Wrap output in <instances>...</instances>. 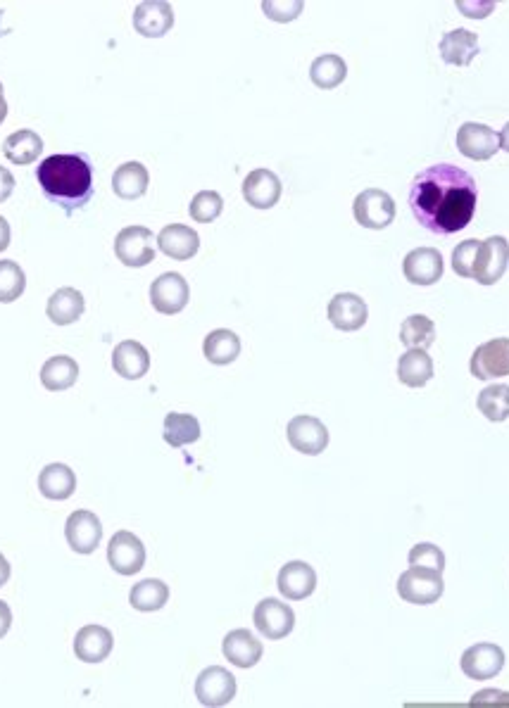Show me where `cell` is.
Segmentation results:
<instances>
[{
    "label": "cell",
    "instance_id": "cell-39",
    "mask_svg": "<svg viewBox=\"0 0 509 708\" xmlns=\"http://www.w3.org/2000/svg\"><path fill=\"white\" fill-rule=\"evenodd\" d=\"M224 210V200L222 195L215 191H200L196 198L188 205V214H191L193 221H200V224H212L219 214Z\"/></svg>",
    "mask_w": 509,
    "mask_h": 708
},
{
    "label": "cell",
    "instance_id": "cell-11",
    "mask_svg": "<svg viewBox=\"0 0 509 708\" xmlns=\"http://www.w3.org/2000/svg\"><path fill=\"white\" fill-rule=\"evenodd\" d=\"M108 564L119 575H136L146 566V547L134 533L119 530L108 545Z\"/></svg>",
    "mask_w": 509,
    "mask_h": 708
},
{
    "label": "cell",
    "instance_id": "cell-25",
    "mask_svg": "<svg viewBox=\"0 0 509 708\" xmlns=\"http://www.w3.org/2000/svg\"><path fill=\"white\" fill-rule=\"evenodd\" d=\"M479 53V36L474 31L455 29L448 31L441 39V58L445 65L469 67Z\"/></svg>",
    "mask_w": 509,
    "mask_h": 708
},
{
    "label": "cell",
    "instance_id": "cell-5",
    "mask_svg": "<svg viewBox=\"0 0 509 708\" xmlns=\"http://www.w3.org/2000/svg\"><path fill=\"white\" fill-rule=\"evenodd\" d=\"M153 231L146 226H127L117 233L115 238V255L124 267L141 269L148 267L155 259Z\"/></svg>",
    "mask_w": 509,
    "mask_h": 708
},
{
    "label": "cell",
    "instance_id": "cell-27",
    "mask_svg": "<svg viewBox=\"0 0 509 708\" xmlns=\"http://www.w3.org/2000/svg\"><path fill=\"white\" fill-rule=\"evenodd\" d=\"M84 309H86V300L77 288H60L50 295L46 314L55 326H69L81 319Z\"/></svg>",
    "mask_w": 509,
    "mask_h": 708
},
{
    "label": "cell",
    "instance_id": "cell-49",
    "mask_svg": "<svg viewBox=\"0 0 509 708\" xmlns=\"http://www.w3.org/2000/svg\"><path fill=\"white\" fill-rule=\"evenodd\" d=\"M500 148L505 150V153H509V122L502 126V131H500Z\"/></svg>",
    "mask_w": 509,
    "mask_h": 708
},
{
    "label": "cell",
    "instance_id": "cell-8",
    "mask_svg": "<svg viewBox=\"0 0 509 708\" xmlns=\"http://www.w3.org/2000/svg\"><path fill=\"white\" fill-rule=\"evenodd\" d=\"M188 297H191V288H188L186 278L177 274V271L157 276L153 286H150V302H153L157 312L165 316L184 312Z\"/></svg>",
    "mask_w": 509,
    "mask_h": 708
},
{
    "label": "cell",
    "instance_id": "cell-16",
    "mask_svg": "<svg viewBox=\"0 0 509 708\" xmlns=\"http://www.w3.org/2000/svg\"><path fill=\"white\" fill-rule=\"evenodd\" d=\"M402 271H405V278L414 286H433V283L443 278V255L436 248H417L405 255Z\"/></svg>",
    "mask_w": 509,
    "mask_h": 708
},
{
    "label": "cell",
    "instance_id": "cell-4",
    "mask_svg": "<svg viewBox=\"0 0 509 708\" xmlns=\"http://www.w3.org/2000/svg\"><path fill=\"white\" fill-rule=\"evenodd\" d=\"M353 214L355 221L364 229L381 231L386 226L393 224L395 219V202L391 195L381 188H367L357 195L353 202Z\"/></svg>",
    "mask_w": 509,
    "mask_h": 708
},
{
    "label": "cell",
    "instance_id": "cell-48",
    "mask_svg": "<svg viewBox=\"0 0 509 708\" xmlns=\"http://www.w3.org/2000/svg\"><path fill=\"white\" fill-rule=\"evenodd\" d=\"M10 564H8V559H5L3 554H0V587H3L5 583L10 580Z\"/></svg>",
    "mask_w": 509,
    "mask_h": 708
},
{
    "label": "cell",
    "instance_id": "cell-28",
    "mask_svg": "<svg viewBox=\"0 0 509 708\" xmlns=\"http://www.w3.org/2000/svg\"><path fill=\"white\" fill-rule=\"evenodd\" d=\"M77 490V476L67 464H48L39 473V492L53 502H65Z\"/></svg>",
    "mask_w": 509,
    "mask_h": 708
},
{
    "label": "cell",
    "instance_id": "cell-24",
    "mask_svg": "<svg viewBox=\"0 0 509 708\" xmlns=\"http://www.w3.org/2000/svg\"><path fill=\"white\" fill-rule=\"evenodd\" d=\"M112 369L127 381H138L148 374L150 354L138 340H124L112 352Z\"/></svg>",
    "mask_w": 509,
    "mask_h": 708
},
{
    "label": "cell",
    "instance_id": "cell-36",
    "mask_svg": "<svg viewBox=\"0 0 509 708\" xmlns=\"http://www.w3.org/2000/svg\"><path fill=\"white\" fill-rule=\"evenodd\" d=\"M400 340L405 343L407 350H426L436 340V326H433L429 316L412 314L402 321Z\"/></svg>",
    "mask_w": 509,
    "mask_h": 708
},
{
    "label": "cell",
    "instance_id": "cell-7",
    "mask_svg": "<svg viewBox=\"0 0 509 708\" xmlns=\"http://www.w3.org/2000/svg\"><path fill=\"white\" fill-rule=\"evenodd\" d=\"M509 267V243L507 238L493 236L488 240H481L479 255L474 262V281H479L481 286H495Z\"/></svg>",
    "mask_w": 509,
    "mask_h": 708
},
{
    "label": "cell",
    "instance_id": "cell-22",
    "mask_svg": "<svg viewBox=\"0 0 509 708\" xmlns=\"http://www.w3.org/2000/svg\"><path fill=\"white\" fill-rule=\"evenodd\" d=\"M222 651L226 659H229V663H234L236 668H253L260 663L262 654H265L262 642L257 640L253 632L243 628L231 630L229 635L224 637Z\"/></svg>",
    "mask_w": 509,
    "mask_h": 708
},
{
    "label": "cell",
    "instance_id": "cell-23",
    "mask_svg": "<svg viewBox=\"0 0 509 708\" xmlns=\"http://www.w3.org/2000/svg\"><path fill=\"white\" fill-rule=\"evenodd\" d=\"M157 245H160V250L165 252L167 257L186 262V259H193L198 255L200 236L191 226L169 224L160 231V236H157Z\"/></svg>",
    "mask_w": 509,
    "mask_h": 708
},
{
    "label": "cell",
    "instance_id": "cell-12",
    "mask_svg": "<svg viewBox=\"0 0 509 708\" xmlns=\"http://www.w3.org/2000/svg\"><path fill=\"white\" fill-rule=\"evenodd\" d=\"M505 668V651L493 642H481L462 654V673L471 680L498 678Z\"/></svg>",
    "mask_w": 509,
    "mask_h": 708
},
{
    "label": "cell",
    "instance_id": "cell-17",
    "mask_svg": "<svg viewBox=\"0 0 509 708\" xmlns=\"http://www.w3.org/2000/svg\"><path fill=\"white\" fill-rule=\"evenodd\" d=\"M174 27V10L165 0H143L134 10V29L146 39H160Z\"/></svg>",
    "mask_w": 509,
    "mask_h": 708
},
{
    "label": "cell",
    "instance_id": "cell-44",
    "mask_svg": "<svg viewBox=\"0 0 509 708\" xmlns=\"http://www.w3.org/2000/svg\"><path fill=\"white\" fill-rule=\"evenodd\" d=\"M457 8L462 10V15L474 17V20H481V17H488L493 12L495 3H457Z\"/></svg>",
    "mask_w": 509,
    "mask_h": 708
},
{
    "label": "cell",
    "instance_id": "cell-13",
    "mask_svg": "<svg viewBox=\"0 0 509 708\" xmlns=\"http://www.w3.org/2000/svg\"><path fill=\"white\" fill-rule=\"evenodd\" d=\"M67 545L77 554H93L103 540V523L93 511L79 509L69 514L65 526Z\"/></svg>",
    "mask_w": 509,
    "mask_h": 708
},
{
    "label": "cell",
    "instance_id": "cell-1",
    "mask_svg": "<svg viewBox=\"0 0 509 708\" xmlns=\"http://www.w3.org/2000/svg\"><path fill=\"white\" fill-rule=\"evenodd\" d=\"M479 186L476 179L455 164L441 162L414 176L410 210L421 229L450 236L467 229L476 214Z\"/></svg>",
    "mask_w": 509,
    "mask_h": 708
},
{
    "label": "cell",
    "instance_id": "cell-33",
    "mask_svg": "<svg viewBox=\"0 0 509 708\" xmlns=\"http://www.w3.org/2000/svg\"><path fill=\"white\" fill-rule=\"evenodd\" d=\"M162 438L169 447H184L193 445V442L200 440V421L191 414H181V412H169L165 416V428H162Z\"/></svg>",
    "mask_w": 509,
    "mask_h": 708
},
{
    "label": "cell",
    "instance_id": "cell-9",
    "mask_svg": "<svg viewBox=\"0 0 509 708\" xmlns=\"http://www.w3.org/2000/svg\"><path fill=\"white\" fill-rule=\"evenodd\" d=\"M253 621L262 637H267V640H284L295 628V613L288 604L269 597L255 606Z\"/></svg>",
    "mask_w": 509,
    "mask_h": 708
},
{
    "label": "cell",
    "instance_id": "cell-15",
    "mask_svg": "<svg viewBox=\"0 0 509 708\" xmlns=\"http://www.w3.org/2000/svg\"><path fill=\"white\" fill-rule=\"evenodd\" d=\"M286 433L291 447L300 454L317 457V454H322L326 447H329V431H326L324 423L314 419V416H295V419L288 423Z\"/></svg>",
    "mask_w": 509,
    "mask_h": 708
},
{
    "label": "cell",
    "instance_id": "cell-40",
    "mask_svg": "<svg viewBox=\"0 0 509 708\" xmlns=\"http://www.w3.org/2000/svg\"><path fill=\"white\" fill-rule=\"evenodd\" d=\"M410 566L417 568H429V571H445V554L438 545H431V542H419V545L412 547L410 552Z\"/></svg>",
    "mask_w": 509,
    "mask_h": 708
},
{
    "label": "cell",
    "instance_id": "cell-46",
    "mask_svg": "<svg viewBox=\"0 0 509 708\" xmlns=\"http://www.w3.org/2000/svg\"><path fill=\"white\" fill-rule=\"evenodd\" d=\"M10 625H12V611H10L8 602H3V599H0V640L8 635Z\"/></svg>",
    "mask_w": 509,
    "mask_h": 708
},
{
    "label": "cell",
    "instance_id": "cell-35",
    "mask_svg": "<svg viewBox=\"0 0 509 708\" xmlns=\"http://www.w3.org/2000/svg\"><path fill=\"white\" fill-rule=\"evenodd\" d=\"M345 77H348V65L341 55H319L310 67V79L317 88L331 91V88L341 86Z\"/></svg>",
    "mask_w": 509,
    "mask_h": 708
},
{
    "label": "cell",
    "instance_id": "cell-47",
    "mask_svg": "<svg viewBox=\"0 0 509 708\" xmlns=\"http://www.w3.org/2000/svg\"><path fill=\"white\" fill-rule=\"evenodd\" d=\"M8 245H10V224L8 219L0 217V252L8 250Z\"/></svg>",
    "mask_w": 509,
    "mask_h": 708
},
{
    "label": "cell",
    "instance_id": "cell-19",
    "mask_svg": "<svg viewBox=\"0 0 509 708\" xmlns=\"http://www.w3.org/2000/svg\"><path fill=\"white\" fill-rule=\"evenodd\" d=\"M276 587H279V592L286 599L300 602V599H307L317 590V571L310 564H305V561H288L279 571Z\"/></svg>",
    "mask_w": 509,
    "mask_h": 708
},
{
    "label": "cell",
    "instance_id": "cell-32",
    "mask_svg": "<svg viewBox=\"0 0 509 708\" xmlns=\"http://www.w3.org/2000/svg\"><path fill=\"white\" fill-rule=\"evenodd\" d=\"M203 354L210 364L226 366L231 362H236L238 354H241V338L229 328H217L205 338L203 343Z\"/></svg>",
    "mask_w": 509,
    "mask_h": 708
},
{
    "label": "cell",
    "instance_id": "cell-42",
    "mask_svg": "<svg viewBox=\"0 0 509 708\" xmlns=\"http://www.w3.org/2000/svg\"><path fill=\"white\" fill-rule=\"evenodd\" d=\"M303 8L305 5L300 3V0H293V3H274V0H265V3H262L265 15L274 22H291L295 17H300Z\"/></svg>",
    "mask_w": 509,
    "mask_h": 708
},
{
    "label": "cell",
    "instance_id": "cell-21",
    "mask_svg": "<svg viewBox=\"0 0 509 708\" xmlns=\"http://www.w3.org/2000/svg\"><path fill=\"white\" fill-rule=\"evenodd\" d=\"M115 647V637L103 625H86L74 637V654L84 663H100L110 656Z\"/></svg>",
    "mask_w": 509,
    "mask_h": 708
},
{
    "label": "cell",
    "instance_id": "cell-6",
    "mask_svg": "<svg viewBox=\"0 0 509 708\" xmlns=\"http://www.w3.org/2000/svg\"><path fill=\"white\" fill-rule=\"evenodd\" d=\"M469 371L479 381L509 376V338H493L476 347L471 354Z\"/></svg>",
    "mask_w": 509,
    "mask_h": 708
},
{
    "label": "cell",
    "instance_id": "cell-2",
    "mask_svg": "<svg viewBox=\"0 0 509 708\" xmlns=\"http://www.w3.org/2000/svg\"><path fill=\"white\" fill-rule=\"evenodd\" d=\"M43 195L65 214L84 210L93 200V169L86 155H50L36 169Z\"/></svg>",
    "mask_w": 509,
    "mask_h": 708
},
{
    "label": "cell",
    "instance_id": "cell-18",
    "mask_svg": "<svg viewBox=\"0 0 509 708\" xmlns=\"http://www.w3.org/2000/svg\"><path fill=\"white\" fill-rule=\"evenodd\" d=\"M369 307L360 295L355 293H338L329 302V321L338 331L353 333L367 324Z\"/></svg>",
    "mask_w": 509,
    "mask_h": 708
},
{
    "label": "cell",
    "instance_id": "cell-14",
    "mask_svg": "<svg viewBox=\"0 0 509 708\" xmlns=\"http://www.w3.org/2000/svg\"><path fill=\"white\" fill-rule=\"evenodd\" d=\"M457 148L469 160L486 162L500 150V136L486 124L467 122L457 131Z\"/></svg>",
    "mask_w": 509,
    "mask_h": 708
},
{
    "label": "cell",
    "instance_id": "cell-30",
    "mask_svg": "<svg viewBox=\"0 0 509 708\" xmlns=\"http://www.w3.org/2000/svg\"><path fill=\"white\" fill-rule=\"evenodd\" d=\"M43 153V138L31 129H20L3 141V155L12 164H34Z\"/></svg>",
    "mask_w": 509,
    "mask_h": 708
},
{
    "label": "cell",
    "instance_id": "cell-26",
    "mask_svg": "<svg viewBox=\"0 0 509 708\" xmlns=\"http://www.w3.org/2000/svg\"><path fill=\"white\" fill-rule=\"evenodd\" d=\"M150 174L141 162L119 164L112 174V191L122 200H138L148 191Z\"/></svg>",
    "mask_w": 509,
    "mask_h": 708
},
{
    "label": "cell",
    "instance_id": "cell-20",
    "mask_svg": "<svg viewBox=\"0 0 509 708\" xmlns=\"http://www.w3.org/2000/svg\"><path fill=\"white\" fill-rule=\"evenodd\" d=\"M243 198L255 210H269L281 198V181L279 176L269 169H255L245 176L243 181Z\"/></svg>",
    "mask_w": 509,
    "mask_h": 708
},
{
    "label": "cell",
    "instance_id": "cell-37",
    "mask_svg": "<svg viewBox=\"0 0 509 708\" xmlns=\"http://www.w3.org/2000/svg\"><path fill=\"white\" fill-rule=\"evenodd\" d=\"M479 412L486 416L488 421L493 423H502L509 419V385L495 383L488 385L486 390H481L479 400Z\"/></svg>",
    "mask_w": 509,
    "mask_h": 708
},
{
    "label": "cell",
    "instance_id": "cell-34",
    "mask_svg": "<svg viewBox=\"0 0 509 708\" xmlns=\"http://www.w3.org/2000/svg\"><path fill=\"white\" fill-rule=\"evenodd\" d=\"M167 602H169V587L167 583H162V580L157 578L141 580V583H136L129 592V604L134 606L136 611H143V613L160 611Z\"/></svg>",
    "mask_w": 509,
    "mask_h": 708
},
{
    "label": "cell",
    "instance_id": "cell-45",
    "mask_svg": "<svg viewBox=\"0 0 509 708\" xmlns=\"http://www.w3.org/2000/svg\"><path fill=\"white\" fill-rule=\"evenodd\" d=\"M12 191H15V176L5 167H0V205L10 198Z\"/></svg>",
    "mask_w": 509,
    "mask_h": 708
},
{
    "label": "cell",
    "instance_id": "cell-31",
    "mask_svg": "<svg viewBox=\"0 0 509 708\" xmlns=\"http://www.w3.org/2000/svg\"><path fill=\"white\" fill-rule=\"evenodd\" d=\"M398 378L407 388H424L433 378V359L426 350H407L398 362Z\"/></svg>",
    "mask_w": 509,
    "mask_h": 708
},
{
    "label": "cell",
    "instance_id": "cell-29",
    "mask_svg": "<svg viewBox=\"0 0 509 708\" xmlns=\"http://www.w3.org/2000/svg\"><path fill=\"white\" fill-rule=\"evenodd\" d=\"M77 381H79V364L74 362L72 357H65V354L50 357L48 362L41 366V383L43 388L50 390V393L69 390Z\"/></svg>",
    "mask_w": 509,
    "mask_h": 708
},
{
    "label": "cell",
    "instance_id": "cell-51",
    "mask_svg": "<svg viewBox=\"0 0 509 708\" xmlns=\"http://www.w3.org/2000/svg\"><path fill=\"white\" fill-rule=\"evenodd\" d=\"M0 91H3V84H0Z\"/></svg>",
    "mask_w": 509,
    "mask_h": 708
},
{
    "label": "cell",
    "instance_id": "cell-3",
    "mask_svg": "<svg viewBox=\"0 0 509 708\" xmlns=\"http://www.w3.org/2000/svg\"><path fill=\"white\" fill-rule=\"evenodd\" d=\"M445 583L443 573L429 571V568L410 566L398 578V594L402 602H410L417 606L436 604L443 597Z\"/></svg>",
    "mask_w": 509,
    "mask_h": 708
},
{
    "label": "cell",
    "instance_id": "cell-50",
    "mask_svg": "<svg viewBox=\"0 0 509 708\" xmlns=\"http://www.w3.org/2000/svg\"><path fill=\"white\" fill-rule=\"evenodd\" d=\"M5 117H8V100H5L3 91H0V124L5 122Z\"/></svg>",
    "mask_w": 509,
    "mask_h": 708
},
{
    "label": "cell",
    "instance_id": "cell-43",
    "mask_svg": "<svg viewBox=\"0 0 509 708\" xmlns=\"http://www.w3.org/2000/svg\"><path fill=\"white\" fill-rule=\"evenodd\" d=\"M490 704H509V692H502V689H481L479 694H474L471 699V706H490Z\"/></svg>",
    "mask_w": 509,
    "mask_h": 708
},
{
    "label": "cell",
    "instance_id": "cell-10",
    "mask_svg": "<svg viewBox=\"0 0 509 708\" xmlns=\"http://www.w3.org/2000/svg\"><path fill=\"white\" fill-rule=\"evenodd\" d=\"M236 678L222 666H210L198 675L196 697L203 706L219 708L231 704L236 697Z\"/></svg>",
    "mask_w": 509,
    "mask_h": 708
},
{
    "label": "cell",
    "instance_id": "cell-38",
    "mask_svg": "<svg viewBox=\"0 0 509 708\" xmlns=\"http://www.w3.org/2000/svg\"><path fill=\"white\" fill-rule=\"evenodd\" d=\"M27 288V276L22 267L12 259H0V302L10 305V302L20 300Z\"/></svg>",
    "mask_w": 509,
    "mask_h": 708
},
{
    "label": "cell",
    "instance_id": "cell-41",
    "mask_svg": "<svg viewBox=\"0 0 509 708\" xmlns=\"http://www.w3.org/2000/svg\"><path fill=\"white\" fill-rule=\"evenodd\" d=\"M479 248H481V240L476 238H469L457 245L455 252H452V269H455L457 276L462 278L474 276V262H476V255H479Z\"/></svg>",
    "mask_w": 509,
    "mask_h": 708
}]
</instances>
